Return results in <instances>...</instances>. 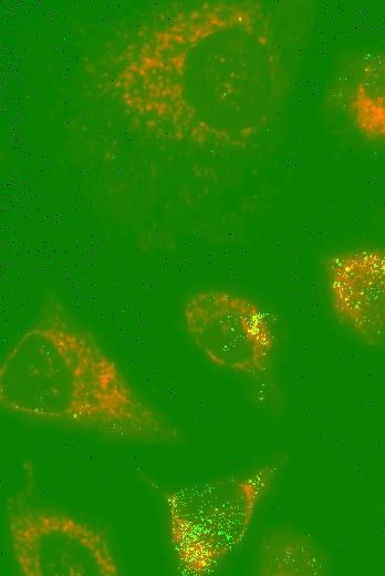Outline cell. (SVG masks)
Segmentation results:
<instances>
[{
  "mask_svg": "<svg viewBox=\"0 0 385 576\" xmlns=\"http://www.w3.org/2000/svg\"><path fill=\"white\" fill-rule=\"evenodd\" d=\"M287 40L272 3L186 7L127 66L126 101L178 141L244 147L272 126L285 103Z\"/></svg>",
  "mask_w": 385,
  "mask_h": 576,
  "instance_id": "1",
  "label": "cell"
},
{
  "mask_svg": "<svg viewBox=\"0 0 385 576\" xmlns=\"http://www.w3.org/2000/svg\"><path fill=\"white\" fill-rule=\"evenodd\" d=\"M183 323L194 346L212 364L240 374L269 371L277 349L271 315L252 298L222 288L190 294Z\"/></svg>",
  "mask_w": 385,
  "mask_h": 576,
  "instance_id": "5",
  "label": "cell"
},
{
  "mask_svg": "<svg viewBox=\"0 0 385 576\" xmlns=\"http://www.w3.org/2000/svg\"><path fill=\"white\" fill-rule=\"evenodd\" d=\"M330 96L358 136L385 146V51L360 52L344 60Z\"/></svg>",
  "mask_w": 385,
  "mask_h": 576,
  "instance_id": "7",
  "label": "cell"
},
{
  "mask_svg": "<svg viewBox=\"0 0 385 576\" xmlns=\"http://www.w3.org/2000/svg\"><path fill=\"white\" fill-rule=\"evenodd\" d=\"M323 278L336 322L362 343L385 350V248L337 250L324 259Z\"/></svg>",
  "mask_w": 385,
  "mask_h": 576,
  "instance_id": "6",
  "label": "cell"
},
{
  "mask_svg": "<svg viewBox=\"0 0 385 576\" xmlns=\"http://www.w3.org/2000/svg\"><path fill=\"white\" fill-rule=\"evenodd\" d=\"M0 404L21 418L122 442L164 444L183 438L56 299L3 357Z\"/></svg>",
  "mask_w": 385,
  "mask_h": 576,
  "instance_id": "2",
  "label": "cell"
},
{
  "mask_svg": "<svg viewBox=\"0 0 385 576\" xmlns=\"http://www.w3.org/2000/svg\"><path fill=\"white\" fill-rule=\"evenodd\" d=\"M327 569L324 551L304 533L273 528L261 539L257 573L264 576H316Z\"/></svg>",
  "mask_w": 385,
  "mask_h": 576,
  "instance_id": "8",
  "label": "cell"
},
{
  "mask_svg": "<svg viewBox=\"0 0 385 576\" xmlns=\"http://www.w3.org/2000/svg\"><path fill=\"white\" fill-rule=\"evenodd\" d=\"M283 464L278 459L244 475L207 480L164 494L169 542L183 574L216 572L242 543Z\"/></svg>",
  "mask_w": 385,
  "mask_h": 576,
  "instance_id": "3",
  "label": "cell"
},
{
  "mask_svg": "<svg viewBox=\"0 0 385 576\" xmlns=\"http://www.w3.org/2000/svg\"><path fill=\"white\" fill-rule=\"evenodd\" d=\"M14 562L24 576H116L119 568L104 535L70 515L30 503L7 502Z\"/></svg>",
  "mask_w": 385,
  "mask_h": 576,
  "instance_id": "4",
  "label": "cell"
}]
</instances>
